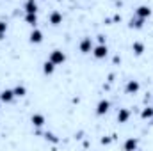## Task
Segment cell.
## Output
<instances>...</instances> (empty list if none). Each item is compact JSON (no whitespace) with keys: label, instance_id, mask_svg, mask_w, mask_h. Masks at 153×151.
Listing matches in <instances>:
<instances>
[{"label":"cell","instance_id":"cell-1","mask_svg":"<svg viewBox=\"0 0 153 151\" xmlns=\"http://www.w3.org/2000/svg\"><path fill=\"white\" fill-rule=\"evenodd\" d=\"M93 55H94L96 59H105V57L109 55L107 44H105V43H100L98 46H94V48H93Z\"/></svg>","mask_w":153,"mask_h":151},{"label":"cell","instance_id":"cell-2","mask_svg":"<svg viewBox=\"0 0 153 151\" xmlns=\"http://www.w3.org/2000/svg\"><path fill=\"white\" fill-rule=\"evenodd\" d=\"M50 61H52L55 66H59V64H62V62L66 61V53H64L62 50H53V52L50 53Z\"/></svg>","mask_w":153,"mask_h":151},{"label":"cell","instance_id":"cell-3","mask_svg":"<svg viewBox=\"0 0 153 151\" xmlns=\"http://www.w3.org/2000/svg\"><path fill=\"white\" fill-rule=\"evenodd\" d=\"M139 89H141V84L137 80H128L126 85H125V93L126 94H137Z\"/></svg>","mask_w":153,"mask_h":151},{"label":"cell","instance_id":"cell-4","mask_svg":"<svg viewBox=\"0 0 153 151\" xmlns=\"http://www.w3.org/2000/svg\"><path fill=\"white\" fill-rule=\"evenodd\" d=\"M78 48H80V52L82 53H91L93 52V39L91 38H84L82 41H80V44H78Z\"/></svg>","mask_w":153,"mask_h":151},{"label":"cell","instance_id":"cell-5","mask_svg":"<svg viewBox=\"0 0 153 151\" xmlns=\"http://www.w3.org/2000/svg\"><path fill=\"white\" fill-rule=\"evenodd\" d=\"M135 16H137V18H143V20H148V18L152 16V9H150L148 5H139V7L135 9Z\"/></svg>","mask_w":153,"mask_h":151},{"label":"cell","instance_id":"cell-6","mask_svg":"<svg viewBox=\"0 0 153 151\" xmlns=\"http://www.w3.org/2000/svg\"><path fill=\"white\" fill-rule=\"evenodd\" d=\"M29 41H30L32 44H39V43L43 41V32H41L39 29L34 27V29H32V32L29 34Z\"/></svg>","mask_w":153,"mask_h":151},{"label":"cell","instance_id":"cell-7","mask_svg":"<svg viewBox=\"0 0 153 151\" xmlns=\"http://www.w3.org/2000/svg\"><path fill=\"white\" fill-rule=\"evenodd\" d=\"M48 23H50V25H53V27L61 25V23H62V14H61L59 11L50 13V16H48Z\"/></svg>","mask_w":153,"mask_h":151},{"label":"cell","instance_id":"cell-8","mask_svg":"<svg viewBox=\"0 0 153 151\" xmlns=\"http://www.w3.org/2000/svg\"><path fill=\"white\" fill-rule=\"evenodd\" d=\"M109 109H111V103L107 100H100L98 105H96V114L98 115H105V114L109 112Z\"/></svg>","mask_w":153,"mask_h":151},{"label":"cell","instance_id":"cell-9","mask_svg":"<svg viewBox=\"0 0 153 151\" xmlns=\"http://www.w3.org/2000/svg\"><path fill=\"white\" fill-rule=\"evenodd\" d=\"M14 98H16V96H14V91H13V89H4V91L0 93V100H2L4 103H11Z\"/></svg>","mask_w":153,"mask_h":151},{"label":"cell","instance_id":"cell-10","mask_svg":"<svg viewBox=\"0 0 153 151\" xmlns=\"http://www.w3.org/2000/svg\"><path fill=\"white\" fill-rule=\"evenodd\" d=\"M25 13L38 14V2H36V0H27V2H25Z\"/></svg>","mask_w":153,"mask_h":151},{"label":"cell","instance_id":"cell-11","mask_svg":"<svg viewBox=\"0 0 153 151\" xmlns=\"http://www.w3.org/2000/svg\"><path fill=\"white\" fill-rule=\"evenodd\" d=\"M30 123L34 124V126H38V128H41L45 123H46V119H45V115L43 114H34L32 117H30Z\"/></svg>","mask_w":153,"mask_h":151},{"label":"cell","instance_id":"cell-12","mask_svg":"<svg viewBox=\"0 0 153 151\" xmlns=\"http://www.w3.org/2000/svg\"><path fill=\"white\" fill-rule=\"evenodd\" d=\"M130 119V110L128 109H119L117 112V123H126Z\"/></svg>","mask_w":153,"mask_h":151},{"label":"cell","instance_id":"cell-13","mask_svg":"<svg viewBox=\"0 0 153 151\" xmlns=\"http://www.w3.org/2000/svg\"><path fill=\"white\" fill-rule=\"evenodd\" d=\"M132 52L139 57V55H143L144 53V43H141V41H135L134 44H132Z\"/></svg>","mask_w":153,"mask_h":151},{"label":"cell","instance_id":"cell-14","mask_svg":"<svg viewBox=\"0 0 153 151\" xmlns=\"http://www.w3.org/2000/svg\"><path fill=\"white\" fill-rule=\"evenodd\" d=\"M53 71H55V64H53L50 59H48L46 62H43V73H45V75H52Z\"/></svg>","mask_w":153,"mask_h":151},{"label":"cell","instance_id":"cell-15","mask_svg":"<svg viewBox=\"0 0 153 151\" xmlns=\"http://www.w3.org/2000/svg\"><path fill=\"white\" fill-rule=\"evenodd\" d=\"M137 146H139V142H137V139H128L125 144H123V150H126V151H134V150H137Z\"/></svg>","mask_w":153,"mask_h":151},{"label":"cell","instance_id":"cell-16","mask_svg":"<svg viewBox=\"0 0 153 151\" xmlns=\"http://www.w3.org/2000/svg\"><path fill=\"white\" fill-rule=\"evenodd\" d=\"M25 23H27V25H30V27H36V25H38V14L25 13Z\"/></svg>","mask_w":153,"mask_h":151},{"label":"cell","instance_id":"cell-17","mask_svg":"<svg viewBox=\"0 0 153 151\" xmlns=\"http://www.w3.org/2000/svg\"><path fill=\"white\" fill-rule=\"evenodd\" d=\"M143 27H144V20H143V18H137V16H135V18L130 21V29H143Z\"/></svg>","mask_w":153,"mask_h":151},{"label":"cell","instance_id":"cell-18","mask_svg":"<svg viewBox=\"0 0 153 151\" xmlns=\"http://www.w3.org/2000/svg\"><path fill=\"white\" fill-rule=\"evenodd\" d=\"M13 91H14V96H16V98H23V96L27 94V89H25V85H16Z\"/></svg>","mask_w":153,"mask_h":151},{"label":"cell","instance_id":"cell-19","mask_svg":"<svg viewBox=\"0 0 153 151\" xmlns=\"http://www.w3.org/2000/svg\"><path fill=\"white\" fill-rule=\"evenodd\" d=\"M141 117H143V119H152L153 117V107H146V109H143Z\"/></svg>","mask_w":153,"mask_h":151},{"label":"cell","instance_id":"cell-20","mask_svg":"<svg viewBox=\"0 0 153 151\" xmlns=\"http://www.w3.org/2000/svg\"><path fill=\"white\" fill-rule=\"evenodd\" d=\"M5 32H7V23L0 20V39L4 38V36H5Z\"/></svg>","mask_w":153,"mask_h":151},{"label":"cell","instance_id":"cell-21","mask_svg":"<svg viewBox=\"0 0 153 151\" xmlns=\"http://www.w3.org/2000/svg\"><path fill=\"white\" fill-rule=\"evenodd\" d=\"M46 139H50V141L57 142V139H55V135H53V133H46Z\"/></svg>","mask_w":153,"mask_h":151}]
</instances>
